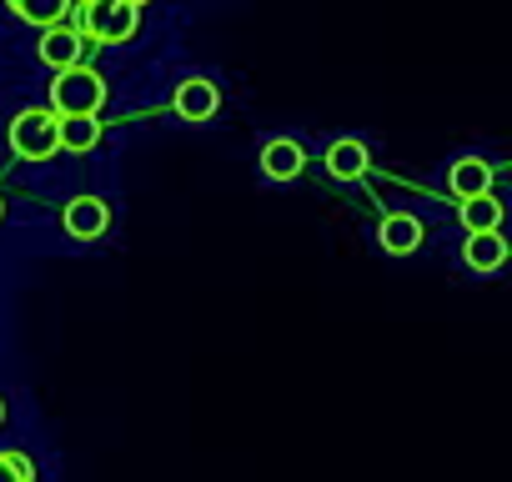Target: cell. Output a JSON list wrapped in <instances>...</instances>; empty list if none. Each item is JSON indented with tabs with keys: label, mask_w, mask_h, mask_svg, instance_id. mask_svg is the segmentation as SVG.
I'll list each match as a JSON object with an SVG mask.
<instances>
[{
	"label": "cell",
	"mask_w": 512,
	"mask_h": 482,
	"mask_svg": "<svg viewBox=\"0 0 512 482\" xmlns=\"http://www.w3.org/2000/svg\"><path fill=\"white\" fill-rule=\"evenodd\" d=\"M101 106H106V81L91 66L56 71V81H51V111L56 116H96Z\"/></svg>",
	"instance_id": "obj_1"
},
{
	"label": "cell",
	"mask_w": 512,
	"mask_h": 482,
	"mask_svg": "<svg viewBox=\"0 0 512 482\" xmlns=\"http://www.w3.org/2000/svg\"><path fill=\"white\" fill-rule=\"evenodd\" d=\"M86 41H106V46H126L141 26V11L126 6V0H86L81 21H71Z\"/></svg>",
	"instance_id": "obj_2"
},
{
	"label": "cell",
	"mask_w": 512,
	"mask_h": 482,
	"mask_svg": "<svg viewBox=\"0 0 512 482\" xmlns=\"http://www.w3.org/2000/svg\"><path fill=\"white\" fill-rule=\"evenodd\" d=\"M56 111L51 106H26V111H16V121H11V151L21 156V161H46V156H56L61 146H56Z\"/></svg>",
	"instance_id": "obj_3"
},
{
	"label": "cell",
	"mask_w": 512,
	"mask_h": 482,
	"mask_svg": "<svg viewBox=\"0 0 512 482\" xmlns=\"http://www.w3.org/2000/svg\"><path fill=\"white\" fill-rule=\"evenodd\" d=\"M81 56H86V36H81L71 21L41 31V61H46L51 71H71V66H81Z\"/></svg>",
	"instance_id": "obj_4"
},
{
	"label": "cell",
	"mask_w": 512,
	"mask_h": 482,
	"mask_svg": "<svg viewBox=\"0 0 512 482\" xmlns=\"http://www.w3.org/2000/svg\"><path fill=\"white\" fill-rule=\"evenodd\" d=\"M61 226L76 236V241H96L106 226H111V206L101 196H71L66 211H61Z\"/></svg>",
	"instance_id": "obj_5"
},
{
	"label": "cell",
	"mask_w": 512,
	"mask_h": 482,
	"mask_svg": "<svg viewBox=\"0 0 512 482\" xmlns=\"http://www.w3.org/2000/svg\"><path fill=\"white\" fill-rule=\"evenodd\" d=\"M171 106H176V116L181 121H211L216 116V106H221V91L206 81V76H186L181 86H176V96H171Z\"/></svg>",
	"instance_id": "obj_6"
},
{
	"label": "cell",
	"mask_w": 512,
	"mask_h": 482,
	"mask_svg": "<svg viewBox=\"0 0 512 482\" xmlns=\"http://www.w3.org/2000/svg\"><path fill=\"white\" fill-rule=\"evenodd\" d=\"M256 161H262V176L267 181H297L302 166H307V151L292 136H277V141L262 146V156H256Z\"/></svg>",
	"instance_id": "obj_7"
},
{
	"label": "cell",
	"mask_w": 512,
	"mask_h": 482,
	"mask_svg": "<svg viewBox=\"0 0 512 482\" xmlns=\"http://www.w3.org/2000/svg\"><path fill=\"white\" fill-rule=\"evenodd\" d=\"M447 186H452V196H457V201L492 196V161H487V156H457V161H452Z\"/></svg>",
	"instance_id": "obj_8"
},
{
	"label": "cell",
	"mask_w": 512,
	"mask_h": 482,
	"mask_svg": "<svg viewBox=\"0 0 512 482\" xmlns=\"http://www.w3.org/2000/svg\"><path fill=\"white\" fill-rule=\"evenodd\" d=\"M377 241H382V252H387V257H412V252L422 247V221L407 216V211H392V216H382Z\"/></svg>",
	"instance_id": "obj_9"
},
{
	"label": "cell",
	"mask_w": 512,
	"mask_h": 482,
	"mask_svg": "<svg viewBox=\"0 0 512 482\" xmlns=\"http://www.w3.org/2000/svg\"><path fill=\"white\" fill-rule=\"evenodd\" d=\"M327 171H332L337 181H362V176L372 171V156H367V146H362L357 136H337V141L327 146Z\"/></svg>",
	"instance_id": "obj_10"
},
{
	"label": "cell",
	"mask_w": 512,
	"mask_h": 482,
	"mask_svg": "<svg viewBox=\"0 0 512 482\" xmlns=\"http://www.w3.org/2000/svg\"><path fill=\"white\" fill-rule=\"evenodd\" d=\"M462 262H467L472 272H497V267L507 262V241H502V231L467 236V241H462Z\"/></svg>",
	"instance_id": "obj_11"
},
{
	"label": "cell",
	"mask_w": 512,
	"mask_h": 482,
	"mask_svg": "<svg viewBox=\"0 0 512 482\" xmlns=\"http://www.w3.org/2000/svg\"><path fill=\"white\" fill-rule=\"evenodd\" d=\"M457 221L467 236H482V231H497L502 226V201L497 196H472V201H457Z\"/></svg>",
	"instance_id": "obj_12"
},
{
	"label": "cell",
	"mask_w": 512,
	"mask_h": 482,
	"mask_svg": "<svg viewBox=\"0 0 512 482\" xmlns=\"http://www.w3.org/2000/svg\"><path fill=\"white\" fill-rule=\"evenodd\" d=\"M11 6V16L16 21H26V26H61L66 16H71V0H6Z\"/></svg>",
	"instance_id": "obj_13"
},
{
	"label": "cell",
	"mask_w": 512,
	"mask_h": 482,
	"mask_svg": "<svg viewBox=\"0 0 512 482\" xmlns=\"http://www.w3.org/2000/svg\"><path fill=\"white\" fill-rule=\"evenodd\" d=\"M101 141V121L96 116H61L56 121V146L61 151H91Z\"/></svg>",
	"instance_id": "obj_14"
},
{
	"label": "cell",
	"mask_w": 512,
	"mask_h": 482,
	"mask_svg": "<svg viewBox=\"0 0 512 482\" xmlns=\"http://www.w3.org/2000/svg\"><path fill=\"white\" fill-rule=\"evenodd\" d=\"M6 467H11L21 482H36V462H31L26 452H6Z\"/></svg>",
	"instance_id": "obj_15"
},
{
	"label": "cell",
	"mask_w": 512,
	"mask_h": 482,
	"mask_svg": "<svg viewBox=\"0 0 512 482\" xmlns=\"http://www.w3.org/2000/svg\"><path fill=\"white\" fill-rule=\"evenodd\" d=\"M0 482H21V477H16V472L6 467V452H0Z\"/></svg>",
	"instance_id": "obj_16"
},
{
	"label": "cell",
	"mask_w": 512,
	"mask_h": 482,
	"mask_svg": "<svg viewBox=\"0 0 512 482\" xmlns=\"http://www.w3.org/2000/svg\"><path fill=\"white\" fill-rule=\"evenodd\" d=\"M0 422H6V397H0Z\"/></svg>",
	"instance_id": "obj_17"
},
{
	"label": "cell",
	"mask_w": 512,
	"mask_h": 482,
	"mask_svg": "<svg viewBox=\"0 0 512 482\" xmlns=\"http://www.w3.org/2000/svg\"><path fill=\"white\" fill-rule=\"evenodd\" d=\"M126 6H136V11H141V6H146V0H126Z\"/></svg>",
	"instance_id": "obj_18"
},
{
	"label": "cell",
	"mask_w": 512,
	"mask_h": 482,
	"mask_svg": "<svg viewBox=\"0 0 512 482\" xmlns=\"http://www.w3.org/2000/svg\"><path fill=\"white\" fill-rule=\"evenodd\" d=\"M0 211H6V206H0Z\"/></svg>",
	"instance_id": "obj_19"
}]
</instances>
